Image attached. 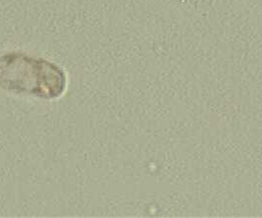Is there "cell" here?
I'll use <instances>...</instances> for the list:
<instances>
[{
	"instance_id": "cell-1",
	"label": "cell",
	"mask_w": 262,
	"mask_h": 218,
	"mask_svg": "<svg viewBox=\"0 0 262 218\" xmlns=\"http://www.w3.org/2000/svg\"><path fill=\"white\" fill-rule=\"evenodd\" d=\"M64 70L52 61L23 52L0 55V89L14 94L55 100L66 90Z\"/></svg>"
}]
</instances>
